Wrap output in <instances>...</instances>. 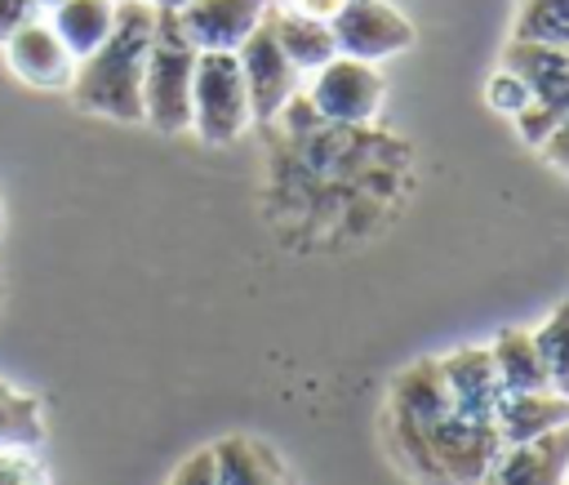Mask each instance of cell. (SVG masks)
Returning a JSON list of instances; mask_svg holds the SVG:
<instances>
[{
    "label": "cell",
    "instance_id": "cell-11",
    "mask_svg": "<svg viewBox=\"0 0 569 485\" xmlns=\"http://www.w3.org/2000/svg\"><path fill=\"white\" fill-rule=\"evenodd\" d=\"M440 360V378H445V392H449V405L453 414H467V418H489L493 423V409H498V374H493V360H489V347H453Z\"/></svg>",
    "mask_w": 569,
    "mask_h": 485
},
{
    "label": "cell",
    "instance_id": "cell-15",
    "mask_svg": "<svg viewBox=\"0 0 569 485\" xmlns=\"http://www.w3.org/2000/svg\"><path fill=\"white\" fill-rule=\"evenodd\" d=\"M116 9H120V0H58L44 18L58 31V40L71 49V58H84L111 36Z\"/></svg>",
    "mask_w": 569,
    "mask_h": 485
},
{
    "label": "cell",
    "instance_id": "cell-9",
    "mask_svg": "<svg viewBox=\"0 0 569 485\" xmlns=\"http://www.w3.org/2000/svg\"><path fill=\"white\" fill-rule=\"evenodd\" d=\"M271 0H187L178 13L187 40L204 53V49H227L236 53L240 40L267 18Z\"/></svg>",
    "mask_w": 569,
    "mask_h": 485
},
{
    "label": "cell",
    "instance_id": "cell-20",
    "mask_svg": "<svg viewBox=\"0 0 569 485\" xmlns=\"http://www.w3.org/2000/svg\"><path fill=\"white\" fill-rule=\"evenodd\" d=\"M485 102H489L493 111H502L507 120H516V116L529 107V89H525V80H520L511 67L498 62V71L485 80Z\"/></svg>",
    "mask_w": 569,
    "mask_h": 485
},
{
    "label": "cell",
    "instance_id": "cell-13",
    "mask_svg": "<svg viewBox=\"0 0 569 485\" xmlns=\"http://www.w3.org/2000/svg\"><path fill=\"white\" fill-rule=\"evenodd\" d=\"M218 485H289L280 454L258 436H222L209 445Z\"/></svg>",
    "mask_w": 569,
    "mask_h": 485
},
{
    "label": "cell",
    "instance_id": "cell-7",
    "mask_svg": "<svg viewBox=\"0 0 569 485\" xmlns=\"http://www.w3.org/2000/svg\"><path fill=\"white\" fill-rule=\"evenodd\" d=\"M329 31L338 53L365 58V62H382L413 44V22L391 0H347L329 18Z\"/></svg>",
    "mask_w": 569,
    "mask_h": 485
},
{
    "label": "cell",
    "instance_id": "cell-17",
    "mask_svg": "<svg viewBox=\"0 0 569 485\" xmlns=\"http://www.w3.org/2000/svg\"><path fill=\"white\" fill-rule=\"evenodd\" d=\"M44 445V405L0 378V449Z\"/></svg>",
    "mask_w": 569,
    "mask_h": 485
},
{
    "label": "cell",
    "instance_id": "cell-3",
    "mask_svg": "<svg viewBox=\"0 0 569 485\" xmlns=\"http://www.w3.org/2000/svg\"><path fill=\"white\" fill-rule=\"evenodd\" d=\"M498 62L511 67L529 89V107L511 125L529 147H538V138L569 111V44L507 40Z\"/></svg>",
    "mask_w": 569,
    "mask_h": 485
},
{
    "label": "cell",
    "instance_id": "cell-18",
    "mask_svg": "<svg viewBox=\"0 0 569 485\" xmlns=\"http://www.w3.org/2000/svg\"><path fill=\"white\" fill-rule=\"evenodd\" d=\"M533 347L547 374V387L569 400V298L551 307V316L533 329Z\"/></svg>",
    "mask_w": 569,
    "mask_h": 485
},
{
    "label": "cell",
    "instance_id": "cell-1",
    "mask_svg": "<svg viewBox=\"0 0 569 485\" xmlns=\"http://www.w3.org/2000/svg\"><path fill=\"white\" fill-rule=\"evenodd\" d=\"M151 31H156V9L147 0H120L111 36L93 53L76 58L67 89L80 111L124 125L142 120V71H147Z\"/></svg>",
    "mask_w": 569,
    "mask_h": 485
},
{
    "label": "cell",
    "instance_id": "cell-30",
    "mask_svg": "<svg viewBox=\"0 0 569 485\" xmlns=\"http://www.w3.org/2000/svg\"><path fill=\"white\" fill-rule=\"evenodd\" d=\"M0 218H4V214H0Z\"/></svg>",
    "mask_w": 569,
    "mask_h": 485
},
{
    "label": "cell",
    "instance_id": "cell-19",
    "mask_svg": "<svg viewBox=\"0 0 569 485\" xmlns=\"http://www.w3.org/2000/svg\"><path fill=\"white\" fill-rule=\"evenodd\" d=\"M511 40L569 44V0H516Z\"/></svg>",
    "mask_w": 569,
    "mask_h": 485
},
{
    "label": "cell",
    "instance_id": "cell-29",
    "mask_svg": "<svg viewBox=\"0 0 569 485\" xmlns=\"http://www.w3.org/2000/svg\"><path fill=\"white\" fill-rule=\"evenodd\" d=\"M565 485H569V472H565Z\"/></svg>",
    "mask_w": 569,
    "mask_h": 485
},
{
    "label": "cell",
    "instance_id": "cell-27",
    "mask_svg": "<svg viewBox=\"0 0 569 485\" xmlns=\"http://www.w3.org/2000/svg\"><path fill=\"white\" fill-rule=\"evenodd\" d=\"M31 4H36V9H40V13H49V9H53V4H58V0H31Z\"/></svg>",
    "mask_w": 569,
    "mask_h": 485
},
{
    "label": "cell",
    "instance_id": "cell-6",
    "mask_svg": "<svg viewBox=\"0 0 569 485\" xmlns=\"http://www.w3.org/2000/svg\"><path fill=\"white\" fill-rule=\"evenodd\" d=\"M236 62H240V76H244V89H249V111L253 120H276L293 98H298V67L284 58L271 22L262 18L236 49Z\"/></svg>",
    "mask_w": 569,
    "mask_h": 485
},
{
    "label": "cell",
    "instance_id": "cell-28",
    "mask_svg": "<svg viewBox=\"0 0 569 485\" xmlns=\"http://www.w3.org/2000/svg\"><path fill=\"white\" fill-rule=\"evenodd\" d=\"M0 298H4V271H0Z\"/></svg>",
    "mask_w": 569,
    "mask_h": 485
},
{
    "label": "cell",
    "instance_id": "cell-5",
    "mask_svg": "<svg viewBox=\"0 0 569 485\" xmlns=\"http://www.w3.org/2000/svg\"><path fill=\"white\" fill-rule=\"evenodd\" d=\"M382 93H387V85H382L378 62L333 53L325 67L311 71L307 102H311L316 116H325V120H338V125H365V120L378 116Z\"/></svg>",
    "mask_w": 569,
    "mask_h": 485
},
{
    "label": "cell",
    "instance_id": "cell-12",
    "mask_svg": "<svg viewBox=\"0 0 569 485\" xmlns=\"http://www.w3.org/2000/svg\"><path fill=\"white\" fill-rule=\"evenodd\" d=\"M493 427H498L502 445L538 441L547 432L569 427V400L551 387H542V392H502L498 409H493Z\"/></svg>",
    "mask_w": 569,
    "mask_h": 485
},
{
    "label": "cell",
    "instance_id": "cell-14",
    "mask_svg": "<svg viewBox=\"0 0 569 485\" xmlns=\"http://www.w3.org/2000/svg\"><path fill=\"white\" fill-rule=\"evenodd\" d=\"M267 22H271V31H276L284 58H289L298 71H316V67H325V62L338 53L333 31H329L325 18H311V13H298V9H276V4H271V9H267Z\"/></svg>",
    "mask_w": 569,
    "mask_h": 485
},
{
    "label": "cell",
    "instance_id": "cell-26",
    "mask_svg": "<svg viewBox=\"0 0 569 485\" xmlns=\"http://www.w3.org/2000/svg\"><path fill=\"white\" fill-rule=\"evenodd\" d=\"M147 4H151V9H182L187 0H147Z\"/></svg>",
    "mask_w": 569,
    "mask_h": 485
},
{
    "label": "cell",
    "instance_id": "cell-21",
    "mask_svg": "<svg viewBox=\"0 0 569 485\" xmlns=\"http://www.w3.org/2000/svg\"><path fill=\"white\" fill-rule=\"evenodd\" d=\"M0 485H44L31 449H0Z\"/></svg>",
    "mask_w": 569,
    "mask_h": 485
},
{
    "label": "cell",
    "instance_id": "cell-8",
    "mask_svg": "<svg viewBox=\"0 0 569 485\" xmlns=\"http://www.w3.org/2000/svg\"><path fill=\"white\" fill-rule=\"evenodd\" d=\"M4 62L9 71L31 85V89H67L71 85V71H76V58L71 49L58 40V31L49 27V18H31L27 27H18L4 44Z\"/></svg>",
    "mask_w": 569,
    "mask_h": 485
},
{
    "label": "cell",
    "instance_id": "cell-22",
    "mask_svg": "<svg viewBox=\"0 0 569 485\" xmlns=\"http://www.w3.org/2000/svg\"><path fill=\"white\" fill-rule=\"evenodd\" d=\"M538 151H542V160H547L551 169H560V174L569 178V111L538 138Z\"/></svg>",
    "mask_w": 569,
    "mask_h": 485
},
{
    "label": "cell",
    "instance_id": "cell-24",
    "mask_svg": "<svg viewBox=\"0 0 569 485\" xmlns=\"http://www.w3.org/2000/svg\"><path fill=\"white\" fill-rule=\"evenodd\" d=\"M31 18H40V9H36L31 0H0V44H4L18 27H27Z\"/></svg>",
    "mask_w": 569,
    "mask_h": 485
},
{
    "label": "cell",
    "instance_id": "cell-10",
    "mask_svg": "<svg viewBox=\"0 0 569 485\" xmlns=\"http://www.w3.org/2000/svg\"><path fill=\"white\" fill-rule=\"evenodd\" d=\"M569 472V427L547 432L525 445H502L480 485H565Z\"/></svg>",
    "mask_w": 569,
    "mask_h": 485
},
{
    "label": "cell",
    "instance_id": "cell-2",
    "mask_svg": "<svg viewBox=\"0 0 569 485\" xmlns=\"http://www.w3.org/2000/svg\"><path fill=\"white\" fill-rule=\"evenodd\" d=\"M196 44L187 40L173 9H156V31L142 71V120L160 133L191 129V76H196Z\"/></svg>",
    "mask_w": 569,
    "mask_h": 485
},
{
    "label": "cell",
    "instance_id": "cell-23",
    "mask_svg": "<svg viewBox=\"0 0 569 485\" xmlns=\"http://www.w3.org/2000/svg\"><path fill=\"white\" fill-rule=\"evenodd\" d=\"M169 485H218L213 481V454H209V445L196 449V454H187L178 463V472L169 476Z\"/></svg>",
    "mask_w": 569,
    "mask_h": 485
},
{
    "label": "cell",
    "instance_id": "cell-16",
    "mask_svg": "<svg viewBox=\"0 0 569 485\" xmlns=\"http://www.w3.org/2000/svg\"><path fill=\"white\" fill-rule=\"evenodd\" d=\"M489 360H493L502 392H542L547 387V374H542V360L533 347V329H520V325L498 329V338L489 343Z\"/></svg>",
    "mask_w": 569,
    "mask_h": 485
},
{
    "label": "cell",
    "instance_id": "cell-4",
    "mask_svg": "<svg viewBox=\"0 0 569 485\" xmlns=\"http://www.w3.org/2000/svg\"><path fill=\"white\" fill-rule=\"evenodd\" d=\"M253 125L249 111V89L240 76L236 53L227 49H204L196 53V76H191V129L209 142H236Z\"/></svg>",
    "mask_w": 569,
    "mask_h": 485
},
{
    "label": "cell",
    "instance_id": "cell-25",
    "mask_svg": "<svg viewBox=\"0 0 569 485\" xmlns=\"http://www.w3.org/2000/svg\"><path fill=\"white\" fill-rule=\"evenodd\" d=\"M342 4H347V0H289L284 9H298V13H311V18H325V22H329Z\"/></svg>",
    "mask_w": 569,
    "mask_h": 485
}]
</instances>
